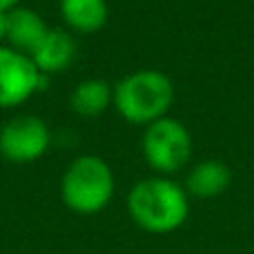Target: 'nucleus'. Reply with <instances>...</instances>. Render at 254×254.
Wrapping results in <instances>:
<instances>
[{
  "mask_svg": "<svg viewBox=\"0 0 254 254\" xmlns=\"http://www.w3.org/2000/svg\"><path fill=\"white\" fill-rule=\"evenodd\" d=\"M143 156L154 172L174 174L192 156V136L181 121L165 116L145 127Z\"/></svg>",
  "mask_w": 254,
  "mask_h": 254,
  "instance_id": "4",
  "label": "nucleus"
},
{
  "mask_svg": "<svg viewBox=\"0 0 254 254\" xmlns=\"http://www.w3.org/2000/svg\"><path fill=\"white\" fill-rule=\"evenodd\" d=\"M112 101H114V89L110 87L107 80L87 78L83 83H78V87L71 92L69 105L78 116L92 119V116L103 114Z\"/></svg>",
  "mask_w": 254,
  "mask_h": 254,
  "instance_id": "11",
  "label": "nucleus"
},
{
  "mask_svg": "<svg viewBox=\"0 0 254 254\" xmlns=\"http://www.w3.org/2000/svg\"><path fill=\"white\" fill-rule=\"evenodd\" d=\"M18 2H20V0H0V9H2V11H11L13 7H18Z\"/></svg>",
  "mask_w": 254,
  "mask_h": 254,
  "instance_id": "13",
  "label": "nucleus"
},
{
  "mask_svg": "<svg viewBox=\"0 0 254 254\" xmlns=\"http://www.w3.org/2000/svg\"><path fill=\"white\" fill-rule=\"evenodd\" d=\"M29 58L43 76L65 71L76 58V40L69 31L49 29Z\"/></svg>",
  "mask_w": 254,
  "mask_h": 254,
  "instance_id": "7",
  "label": "nucleus"
},
{
  "mask_svg": "<svg viewBox=\"0 0 254 254\" xmlns=\"http://www.w3.org/2000/svg\"><path fill=\"white\" fill-rule=\"evenodd\" d=\"M45 87V76L27 54L0 45V107H16Z\"/></svg>",
  "mask_w": 254,
  "mask_h": 254,
  "instance_id": "5",
  "label": "nucleus"
},
{
  "mask_svg": "<svg viewBox=\"0 0 254 254\" xmlns=\"http://www.w3.org/2000/svg\"><path fill=\"white\" fill-rule=\"evenodd\" d=\"M232 183V172L223 161H203L188 174V192L196 198H214Z\"/></svg>",
  "mask_w": 254,
  "mask_h": 254,
  "instance_id": "9",
  "label": "nucleus"
},
{
  "mask_svg": "<svg viewBox=\"0 0 254 254\" xmlns=\"http://www.w3.org/2000/svg\"><path fill=\"white\" fill-rule=\"evenodd\" d=\"M61 196L63 203L76 214H98L114 196L112 167L101 156H78L63 174Z\"/></svg>",
  "mask_w": 254,
  "mask_h": 254,
  "instance_id": "3",
  "label": "nucleus"
},
{
  "mask_svg": "<svg viewBox=\"0 0 254 254\" xmlns=\"http://www.w3.org/2000/svg\"><path fill=\"white\" fill-rule=\"evenodd\" d=\"M127 212L145 232L170 234L179 230L190 214L188 192L165 176L143 179L127 196Z\"/></svg>",
  "mask_w": 254,
  "mask_h": 254,
  "instance_id": "1",
  "label": "nucleus"
},
{
  "mask_svg": "<svg viewBox=\"0 0 254 254\" xmlns=\"http://www.w3.org/2000/svg\"><path fill=\"white\" fill-rule=\"evenodd\" d=\"M61 13L69 29L78 34H94L105 27L110 7L107 0H61Z\"/></svg>",
  "mask_w": 254,
  "mask_h": 254,
  "instance_id": "10",
  "label": "nucleus"
},
{
  "mask_svg": "<svg viewBox=\"0 0 254 254\" xmlns=\"http://www.w3.org/2000/svg\"><path fill=\"white\" fill-rule=\"evenodd\" d=\"M49 143V127L38 116H16L0 129V154L11 163L38 161Z\"/></svg>",
  "mask_w": 254,
  "mask_h": 254,
  "instance_id": "6",
  "label": "nucleus"
},
{
  "mask_svg": "<svg viewBox=\"0 0 254 254\" xmlns=\"http://www.w3.org/2000/svg\"><path fill=\"white\" fill-rule=\"evenodd\" d=\"M49 31V27L45 25V20L29 7H13L9 11V25H7V43L11 49L20 54L31 56L36 47L40 45V40L45 38V34Z\"/></svg>",
  "mask_w": 254,
  "mask_h": 254,
  "instance_id": "8",
  "label": "nucleus"
},
{
  "mask_svg": "<svg viewBox=\"0 0 254 254\" xmlns=\"http://www.w3.org/2000/svg\"><path fill=\"white\" fill-rule=\"evenodd\" d=\"M7 25H9V11L0 9V43L7 40Z\"/></svg>",
  "mask_w": 254,
  "mask_h": 254,
  "instance_id": "12",
  "label": "nucleus"
},
{
  "mask_svg": "<svg viewBox=\"0 0 254 254\" xmlns=\"http://www.w3.org/2000/svg\"><path fill=\"white\" fill-rule=\"evenodd\" d=\"M172 101H174L172 80L158 69H140L116 83L112 103L127 123L152 125L165 119Z\"/></svg>",
  "mask_w": 254,
  "mask_h": 254,
  "instance_id": "2",
  "label": "nucleus"
}]
</instances>
